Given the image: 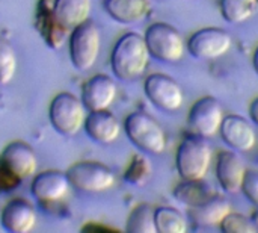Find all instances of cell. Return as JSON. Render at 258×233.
<instances>
[{
  "label": "cell",
  "instance_id": "obj_25",
  "mask_svg": "<svg viewBox=\"0 0 258 233\" xmlns=\"http://www.w3.org/2000/svg\"><path fill=\"white\" fill-rule=\"evenodd\" d=\"M156 229L157 233H184L187 221L180 211L171 206H159L156 208Z\"/></svg>",
  "mask_w": 258,
  "mask_h": 233
},
{
  "label": "cell",
  "instance_id": "obj_26",
  "mask_svg": "<svg viewBox=\"0 0 258 233\" xmlns=\"http://www.w3.org/2000/svg\"><path fill=\"white\" fill-rule=\"evenodd\" d=\"M151 176V164L145 156L135 155L124 171V179L130 185L142 187Z\"/></svg>",
  "mask_w": 258,
  "mask_h": 233
},
{
  "label": "cell",
  "instance_id": "obj_2",
  "mask_svg": "<svg viewBox=\"0 0 258 233\" xmlns=\"http://www.w3.org/2000/svg\"><path fill=\"white\" fill-rule=\"evenodd\" d=\"M212 146L207 138L197 133L186 135L175 155V167L183 180H200L209 173L212 164Z\"/></svg>",
  "mask_w": 258,
  "mask_h": 233
},
{
  "label": "cell",
  "instance_id": "obj_17",
  "mask_svg": "<svg viewBox=\"0 0 258 233\" xmlns=\"http://www.w3.org/2000/svg\"><path fill=\"white\" fill-rule=\"evenodd\" d=\"M0 156L3 158L6 165L21 180L33 176L35 171H36V167H38L36 155H35L33 149L24 141H12V143H9L3 149Z\"/></svg>",
  "mask_w": 258,
  "mask_h": 233
},
{
  "label": "cell",
  "instance_id": "obj_28",
  "mask_svg": "<svg viewBox=\"0 0 258 233\" xmlns=\"http://www.w3.org/2000/svg\"><path fill=\"white\" fill-rule=\"evenodd\" d=\"M221 230L225 233H257V226L243 214L230 212L219 224Z\"/></svg>",
  "mask_w": 258,
  "mask_h": 233
},
{
  "label": "cell",
  "instance_id": "obj_6",
  "mask_svg": "<svg viewBox=\"0 0 258 233\" xmlns=\"http://www.w3.org/2000/svg\"><path fill=\"white\" fill-rule=\"evenodd\" d=\"M85 109L82 99H77L71 92H59L50 103V123L59 133L73 136L85 124Z\"/></svg>",
  "mask_w": 258,
  "mask_h": 233
},
{
  "label": "cell",
  "instance_id": "obj_5",
  "mask_svg": "<svg viewBox=\"0 0 258 233\" xmlns=\"http://www.w3.org/2000/svg\"><path fill=\"white\" fill-rule=\"evenodd\" d=\"M100 29L92 20H86L73 29L70 36V58L77 70L86 71L92 68L100 55Z\"/></svg>",
  "mask_w": 258,
  "mask_h": 233
},
{
  "label": "cell",
  "instance_id": "obj_32",
  "mask_svg": "<svg viewBox=\"0 0 258 233\" xmlns=\"http://www.w3.org/2000/svg\"><path fill=\"white\" fill-rule=\"evenodd\" d=\"M252 64H254V70H255V73L258 74V45H257V49L254 50V56H252Z\"/></svg>",
  "mask_w": 258,
  "mask_h": 233
},
{
  "label": "cell",
  "instance_id": "obj_14",
  "mask_svg": "<svg viewBox=\"0 0 258 233\" xmlns=\"http://www.w3.org/2000/svg\"><path fill=\"white\" fill-rule=\"evenodd\" d=\"M70 187L71 185L67 173L57 170H47L35 176L30 191L38 202L50 205L65 199L70 191Z\"/></svg>",
  "mask_w": 258,
  "mask_h": 233
},
{
  "label": "cell",
  "instance_id": "obj_23",
  "mask_svg": "<svg viewBox=\"0 0 258 233\" xmlns=\"http://www.w3.org/2000/svg\"><path fill=\"white\" fill-rule=\"evenodd\" d=\"M125 232L128 233H157L156 229V208L150 203H141L130 212Z\"/></svg>",
  "mask_w": 258,
  "mask_h": 233
},
{
  "label": "cell",
  "instance_id": "obj_18",
  "mask_svg": "<svg viewBox=\"0 0 258 233\" xmlns=\"http://www.w3.org/2000/svg\"><path fill=\"white\" fill-rule=\"evenodd\" d=\"M51 9L56 21L65 30H71L89 20L91 0H54Z\"/></svg>",
  "mask_w": 258,
  "mask_h": 233
},
{
  "label": "cell",
  "instance_id": "obj_31",
  "mask_svg": "<svg viewBox=\"0 0 258 233\" xmlns=\"http://www.w3.org/2000/svg\"><path fill=\"white\" fill-rule=\"evenodd\" d=\"M249 115H251V118H252V121L258 124V97H255L254 100H252V103H251V106H249Z\"/></svg>",
  "mask_w": 258,
  "mask_h": 233
},
{
  "label": "cell",
  "instance_id": "obj_21",
  "mask_svg": "<svg viewBox=\"0 0 258 233\" xmlns=\"http://www.w3.org/2000/svg\"><path fill=\"white\" fill-rule=\"evenodd\" d=\"M36 26L41 35L44 36V41L51 49H59L62 45L67 30L56 21L53 9L48 8L44 0H39L36 9Z\"/></svg>",
  "mask_w": 258,
  "mask_h": 233
},
{
  "label": "cell",
  "instance_id": "obj_3",
  "mask_svg": "<svg viewBox=\"0 0 258 233\" xmlns=\"http://www.w3.org/2000/svg\"><path fill=\"white\" fill-rule=\"evenodd\" d=\"M124 129L127 138L139 150L150 155H160L166 149V133L156 118L147 112H132L125 121Z\"/></svg>",
  "mask_w": 258,
  "mask_h": 233
},
{
  "label": "cell",
  "instance_id": "obj_30",
  "mask_svg": "<svg viewBox=\"0 0 258 233\" xmlns=\"http://www.w3.org/2000/svg\"><path fill=\"white\" fill-rule=\"evenodd\" d=\"M242 193L245 197L258 208V171L255 170H246L245 180L242 185Z\"/></svg>",
  "mask_w": 258,
  "mask_h": 233
},
{
  "label": "cell",
  "instance_id": "obj_1",
  "mask_svg": "<svg viewBox=\"0 0 258 233\" xmlns=\"http://www.w3.org/2000/svg\"><path fill=\"white\" fill-rule=\"evenodd\" d=\"M150 56L145 38L136 32H127L112 49L110 65L113 74L121 80H135L145 73Z\"/></svg>",
  "mask_w": 258,
  "mask_h": 233
},
{
  "label": "cell",
  "instance_id": "obj_27",
  "mask_svg": "<svg viewBox=\"0 0 258 233\" xmlns=\"http://www.w3.org/2000/svg\"><path fill=\"white\" fill-rule=\"evenodd\" d=\"M17 70V58L11 42L0 36V85L11 82Z\"/></svg>",
  "mask_w": 258,
  "mask_h": 233
},
{
  "label": "cell",
  "instance_id": "obj_13",
  "mask_svg": "<svg viewBox=\"0 0 258 233\" xmlns=\"http://www.w3.org/2000/svg\"><path fill=\"white\" fill-rule=\"evenodd\" d=\"M221 138L227 146L237 152H249L255 147L257 136L249 121L240 115H225L219 129Z\"/></svg>",
  "mask_w": 258,
  "mask_h": 233
},
{
  "label": "cell",
  "instance_id": "obj_9",
  "mask_svg": "<svg viewBox=\"0 0 258 233\" xmlns=\"http://www.w3.org/2000/svg\"><path fill=\"white\" fill-rule=\"evenodd\" d=\"M144 91L148 100L159 109L174 112L181 108L184 100L183 88L177 80L163 73H153L145 79Z\"/></svg>",
  "mask_w": 258,
  "mask_h": 233
},
{
  "label": "cell",
  "instance_id": "obj_20",
  "mask_svg": "<svg viewBox=\"0 0 258 233\" xmlns=\"http://www.w3.org/2000/svg\"><path fill=\"white\" fill-rule=\"evenodd\" d=\"M231 212V205L227 199L213 196L209 202L189 208V218L198 226H219Z\"/></svg>",
  "mask_w": 258,
  "mask_h": 233
},
{
  "label": "cell",
  "instance_id": "obj_7",
  "mask_svg": "<svg viewBox=\"0 0 258 233\" xmlns=\"http://www.w3.org/2000/svg\"><path fill=\"white\" fill-rule=\"evenodd\" d=\"M70 185L83 193H103L115 187L113 171L97 161H80L67 170Z\"/></svg>",
  "mask_w": 258,
  "mask_h": 233
},
{
  "label": "cell",
  "instance_id": "obj_15",
  "mask_svg": "<svg viewBox=\"0 0 258 233\" xmlns=\"http://www.w3.org/2000/svg\"><path fill=\"white\" fill-rule=\"evenodd\" d=\"M2 226L11 233L30 232L36 224V212L32 203L24 199H12L0 215Z\"/></svg>",
  "mask_w": 258,
  "mask_h": 233
},
{
  "label": "cell",
  "instance_id": "obj_8",
  "mask_svg": "<svg viewBox=\"0 0 258 233\" xmlns=\"http://www.w3.org/2000/svg\"><path fill=\"white\" fill-rule=\"evenodd\" d=\"M224 117L225 115L221 102L212 96H204L192 105L187 124L192 133L209 139L219 132Z\"/></svg>",
  "mask_w": 258,
  "mask_h": 233
},
{
  "label": "cell",
  "instance_id": "obj_12",
  "mask_svg": "<svg viewBox=\"0 0 258 233\" xmlns=\"http://www.w3.org/2000/svg\"><path fill=\"white\" fill-rule=\"evenodd\" d=\"M246 167L242 158L231 150H222L216 158V177L222 190L228 194L242 191Z\"/></svg>",
  "mask_w": 258,
  "mask_h": 233
},
{
  "label": "cell",
  "instance_id": "obj_29",
  "mask_svg": "<svg viewBox=\"0 0 258 233\" xmlns=\"http://www.w3.org/2000/svg\"><path fill=\"white\" fill-rule=\"evenodd\" d=\"M21 179L6 165L3 158L0 156V193H9L18 188Z\"/></svg>",
  "mask_w": 258,
  "mask_h": 233
},
{
  "label": "cell",
  "instance_id": "obj_24",
  "mask_svg": "<svg viewBox=\"0 0 258 233\" xmlns=\"http://www.w3.org/2000/svg\"><path fill=\"white\" fill-rule=\"evenodd\" d=\"M222 17L231 23L239 24L252 18L258 11V0H221Z\"/></svg>",
  "mask_w": 258,
  "mask_h": 233
},
{
  "label": "cell",
  "instance_id": "obj_11",
  "mask_svg": "<svg viewBox=\"0 0 258 233\" xmlns=\"http://www.w3.org/2000/svg\"><path fill=\"white\" fill-rule=\"evenodd\" d=\"M118 94L116 83L107 74H95L82 86V102L91 111L109 109Z\"/></svg>",
  "mask_w": 258,
  "mask_h": 233
},
{
  "label": "cell",
  "instance_id": "obj_10",
  "mask_svg": "<svg viewBox=\"0 0 258 233\" xmlns=\"http://www.w3.org/2000/svg\"><path fill=\"white\" fill-rule=\"evenodd\" d=\"M233 45L231 35L219 27H204L187 39V52L198 59H216Z\"/></svg>",
  "mask_w": 258,
  "mask_h": 233
},
{
  "label": "cell",
  "instance_id": "obj_19",
  "mask_svg": "<svg viewBox=\"0 0 258 233\" xmlns=\"http://www.w3.org/2000/svg\"><path fill=\"white\" fill-rule=\"evenodd\" d=\"M150 0H104L106 12L118 23L135 24L150 12Z\"/></svg>",
  "mask_w": 258,
  "mask_h": 233
},
{
  "label": "cell",
  "instance_id": "obj_22",
  "mask_svg": "<svg viewBox=\"0 0 258 233\" xmlns=\"http://www.w3.org/2000/svg\"><path fill=\"white\" fill-rule=\"evenodd\" d=\"M215 194L212 193V190L203 182V179L200 180H183L174 188V197L189 206V208H195L200 206L206 202H209Z\"/></svg>",
  "mask_w": 258,
  "mask_h": 233
},
{
  "label": "cell",
  "instance_id": "obj_16",
  "mask_svg": "<svg viewBox=\"0 0 258 233\" xmlns=\"http://www.w3.org/2000/svg\"><path fill=\"white\" fill-rule=\"evenodd\" d=\"M88 136L100 144H110L118 139L121 133V124L118 118L107 109L91 111L83 124Z\"/></svg>",
  "mask_w": 258,
  "mask_h": 233
},
{
  "label": "cell",
  "instance_id": "obj_4",
  "mask_svg": "<svg viewBox=\"0 0 258 233\" xmlns=\"http://www.w3.org/2000/svg\"><path fill=\"white\" fill-rule=\"evenodd\" d=\"M145 42L153 58L160 62L174 64L178 62L186 50L181 33L168 23H153L145 30Z\"/></svg>",
  "mask_w": 258,
  "mask_h": 233
}]
</instances>
